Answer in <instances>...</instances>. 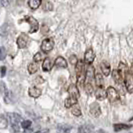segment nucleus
<instances>
[{
  "instance_id": "obj_1",
  "label": "nucleus",
  "mask_w": 133,
  "mask_h": 133,
  "mask_svg": "<svg viewBox=\"0 0 133 133\" xmlns=\"http://www.w3.org/2000/svg\"><path fill=\"white\" fill-rule=\"evenodd\" d=\"M7 120H9V122H10V124L14 130H18L19 123H22L21 116L16 113H8L7 114Z\"/></svg>"
},
{
  "instance_id": "obj_2",
  "label": "nucleus",
  "mask_w": 133,
  "mask_h": 133,
  "mask_svg": "<svg viewBox=\"0 0 133 133\" xmlns=\"http://www.w3.org/2000/svg\"><path fill=\"white\" fill-rule=\"evenodd\" d=\"M124 83L128 93H133V75L130 72V69L124 73Z\"/></svg>"
},
{
  "instance_id": "obj_3",
  "label": "nucleus",
  "mask_w": 133,
  "mask_h": 133,
  "mask_svg": "<svg viewBox=\"0 0 133 133\" xmlns=\"http://www.w3.org/2000/svg\"><path fill=\"white\" fill-rule=\"evenodd\" d=\"M24 20L27 21L29 23V25H30V30H29L30 33H34V32H36L39 29V23H38V21L35 19L34 17L27 15V16L24 17Z\"/></svg>"
},
{
  "instance_id": "obj_4",
  "label": "nucleus",
  "mask_w": 133,
  "mask_h": 133,
  "mask_svg": "<svg viewBox=\"0 0 133 133\" xmlns=\"http://www.w3.org/2000/svg\"><path fill=\"white\" fill-rule=\"evenodd\" d=\"M54 47V41L52 38H45L41 43V50L45 53L50 52Z\"/></svg>"
},
{
  "instance_id": "obj_5",
  "label": "nucleus",
  "mask_w": 133,
  "mask_h": 133,
  "mask_svg": "<svg viewBox=\"0 0 133 133\" xmlns=\"http://www.w3.org/2000/svg\"><path fill=\"white\" fill-rule=\"evenodd\" d=\"M106 92H107V98L109 99V101L111 103H113V102H115V101H117V100L119 99V95H118L116 89L114 87L109 86L107 88Z\"/></svg>"
},
{
  "instance_id": "obj_6",
  "label": "nucleus",
  "mask_w": 133,
  "mask_h": 133,
  "mask_svg": "<svg viewBox=\"0 0 133 133\" xmlns=\"http://www.w3.org/2000/svg\"><path fill=\"white\" fill-rule=\"evenodd\" d=\"M17 45L19 47L20 49H24L26 48L27 45H28V42H29V37L27 36L26 34H20L17 38Z\"/></svg>"
},
{
  "instance_id": "obj_7",
  "label": "nucleus",
  "mask_w": 133,
  "mask_h": 133,
  "mask_svg": "<svg viewBox=\"0 0 133 133\" xmlns=\"http://www.w3.org/2000/svg\"><path fill=\"white\" fill-rule=\"evenodd\" d=\"M95 59V54H94V51L92 48H88L86 51H85V54H84V61L87 65H91L92 62Z\"/></svg>"
},
{
  "instance_id": "obj_8",
  "label": "nucleus",
  "mask_w": 133,
  "mask_h": 133,
  "mask_svg": "<svg viewBox=\"0 0 133 133\" xmlns=\"http://www.w3.org/2000/svg\"><path fill=\"white\" fill-rule=\"evenodd\" d=\"M89 113L91 114L93 117H98L101 114V108H100V105L97 102H93V103L90 104V106H89Z\"/></svg>"
},
{
  "instance_id": "obj_9",
  "label": "nucleus",
  "mask_w": 133,
  "mask_h": 133,
  "mask_svg": "<svg viewBox=\"0 0 133 133\" xmlns=\"http://www.w3.org/2000/svg\"><path fill=\"white\" fill-rule=\"evenodd\" d=\"M95 71L92 65H87L86 67V82L92 83L93 80H95Z\"/></svg>"
},
{
  "instance_id": "obj_10",
  "label": "nucleus",
  "mask_w": 133,
  "mask_h": 133,
  "mask_svg": "<svg viewBox=\"0 0 133 133\" xmlns=\"http://www.w3.org/2000/svg\"><path fill=\"white\" fill-rule=\"evenodd\" d=\"M112 78L117 84H122L123 81H124V76L118 69H114L112 71Z\"/></svg>"
},
{
  "instance_id": "obj_11",
  "label": "nucleus",
  "mask_w": 133,
  "mask_h": 133,
  "mask_svg": "<svg viewBox=\"0 0 133 133\" xmlns=\"http://www.w3.org/2000/svg\"><path fill=\"white\" fill-rule=\"evenodd\" d=\"M68 94H69L70 97H74V98L78 99L80 97V92H79V89H78L77 85L71 84V85L69 86V88H68Z\"/></svg>"
},
{
  "instance_id": "obj_12",
  "label": "nucleus",
  "mask_w": 133,
  "mask_h": 133,
  "mask_svg": "<svg viewBox=\"0 0 133 133\" xmlns=\"http://www.w3.org/2000/svg\"><path fill=\"white\" fill-rule=\"evenodd\" d=\"M100 68H101V71H102V74L104 76H108L111 70H110V64L107 62V61H102L100 63Z\"/></svg>"
},
{
  "instance_id": "obj_13",
  "label": "nucleus",
  "mask_w": 133,
  "mask_h": 133,
  "mask_svg": "<svg viewBox=\"0 0 133 133\" xmlns=\"http://www.w3.org/2000/svg\"><path fill=\"white\" fill-rule=\"evenodd\" d=\"M28 94L30 97H33V98H38L40 95H41V89L37 88L36 86H32L28 89Z\"/></svg>"
},
{
  "instance_id": "obj_14",
  "label": "nucleus",
  "mask_w": 133,
  "mask_h": 133,
  "mask_svg": "<svg viewBox=\"0 0 133 133\" xmlns=\"http://www.w3.org/2000/svg\"><path fill=\"white\" fill-rule=\"evenodd\" d=\"M95 97L98 100H104L107 98V92L104 88H96L95 91Z\"/></svg>"
},
{
  "instance_id": "obj_15",
  "label": "nucleus",
  "mask_w": 133,
  "mask_h": 133,
  "mask_svg": "<svg viewBox=\"0 0 133 133\" xmlns=\"http://www.w3.org/2000/svg\"><path fill=\"white\" fill-rule=\"evenodd\" d=\"M55 66L59 67V68H67L68 64H67V61L64 57L62 56H58L56 59H55Z\"/></svg>"
},
{
  "instance_id": "obj_16",
  "label": "nucleus",
  "mask_w": 133,
  "mask_h": 133,
  "mask_svg": "<svg viewBox=\"0 0 133 133\" xmlns=\"http://www.w3.org/2000/svg\"><path fill=\"white\" fill-rule=\"evenodd\" d=\"M77 100L76 98H74V97H68L65 99L64 101V106L66 107V108H72L73 106H75L76 104H77Z\"/></svg>"
},
{
  "instance_id": "obj_17",
  "label": "nucleus",
  "mask_w": 133,
  "mask_h": 133,
  "mask_svg": "<svg viewBox=\"0 0 133 133\" xmlns=\"http://www.w3.org/2000/svg\"><path fill=\"white\" fill-rule=\"evenodd\" d=\"M52 66H53V64H52V61L50 58H48L46 57L44 61H43V64H42V69L44 70V71H50L51 69H52Z\"/></svg>"
},
{
  "instance_id": "obj_18",
  "label": "nucleus",
  "mask_w": 133,
  "mask_h": 133,
  "mask_svg": "<svg viewBox=\"0 0 133 133\" xmlns=\"http://www.w3.org/2000/svg\"><path fill=\"white\" fill-rule=\"evenodd\" d=\"M71 126L68 124H59L57 126V131L58 133H70L71 131Z\"/></svg>"
},
{
  "instance_id": "obj_19",
  "label": "nucleus",
  "mask_w": 133,
  "mask_h": 133,
  "mask_svg": "<svg viewBox=\"0 0 133 133\" xmlns=\"http://www.w3.org/2000/svg\"><path fill=\"white\" fill-rule=\"evenodd\" d=\"M95 83H96L97 88H104V80H103L102 74H96V76H95Z\"/></svg>"
},
{
  "instance_id": "obj_20",
  "label": "nucleus",
  "mask_w": 133,
  "mask_h": 133,
  "mask_svg": "<svg viewBox=\"0 0 133 133\" xmlns=\"http://www.w3.org/2000/svg\"><path fill=\"white\" fill-rule=\"evenodd\" d=\"M93 129V126L92 125H88V124H85V125H82L78 128V131L77 133H91Z\"/></svg>"
},
{
  "instance_id": "obj_21",
  "label": "nucleus",
  "mask_w": 133,
  "mask_h": 133,
  "mask_svg": "<svg viewBox=\"0 0 133 133\" xmlns=\"http://www.w3.org/2000/svg\"><path fill=\"white\" fill-rule=\"evenodd\" d=\"M114 130L117 132V131H121V130H127V129H130L131 128V125L130 124H114Z\"/></svg>"
},
{
  "instance_id": "obj_22",
  "label": "nucleus",
  "mask_w": 133,
  "mask_h": 133,
  "mask_svg": "<svg viewBox=\"0 0 133 133\" xmlns=\"http://www.w3.org/2000/svg\"><path fill=\"white\" fill-rule=\"evenodd\" d=\"M41 5V1L40 0H29L28 1V6L30 7L32 10L37 9Z\"/></svg>"
},
{
  "instance_id": "obj_23",
  "label": "nucleus",
  "mask_w": 133,
  "mask_h": 133,
  "mask_svg": "<svg viewBox=\"0 0 133 133\" xmlns=\"http://www.w3.org/2000/svg\"><path fill=\"white\" fill-rule=\"evenodd\" d=\"M84 89H85V92L88 95H91L93 93L94 88H93V84L90 83V82H85V85H84Z\"/></svg>"
},
{
  "instance_id": "obj_24",
  "label": "nucleus",
  "mask_w": 133,
  "mask_h": 133,
  "mask_svg": "<svg viewBox=\"0 0 133 133\" xmlns=\"http://www.w3.org/2000/svg\"><path fill=\"white\" fill-rule=\"evenodd\" d=\"M72 114H73L74 116H80L81 115V109H80V107L78 104H76L75 106L72 107Z\"/></svg>"
},
{
  "instance_id": "obj_25",
  "label": "nucleus",
  "mask_w": 133,
  "mask_h": 133,
  "mask_svg": "<svg viewBox=\"0 0 133 133\" xmlns=\"http://www.w3.org/2000/svg\"><path fill=\"white\" fill-rule=\"evenodd\" d=\"M28 71L30 74H34L37 71V65L35 63H29L28 64Z\"/></svg>"
},
{
  "instance_id": "obj_26",
  "label": "nucleus",
  "mask_w": 133,
  "mask_h": 133,
  "mask_svg": "<svg viewBox=\"0 0 133 133\" xmlns=\"http://www.w3.org/2000/svg\"><path fill=\"white\" fill-rule=\"evenodd\" d=\"M7 125H8V120L5 119L4 115H2V116H1V120H0V127H1L2 129H4V128L7 127Z\"/></svg>"
},
{
  "instance_id": "obj_27",
  "label": "nucleus",
  "mask_w": 133,
  "mask_h": 133,
  "mask_svg": "<svg viewBox=\"0 0 133 133\" xmlns=\"http://www.w3.org/2000/svg\"><path fill=\"white\" fill-rule=\"evenodd\" d=\"M31 125H32V122L30 120H23L22 123H21V126H22V128H24V129H28Z\"/></svg>"
},
{
  "instance_id": "obj_28",
  "label": "nucleus",
  "mask_w": 133,
  "mask_h": 133,
  "mask_svg": "<svg viewBox=\"0 0 133 133\" xmlns=\"http://www.w3.org/2000/svg\"><path fill=\"white\" fill-rule=\"evenodd\" d=\"M42 59H43V54L40 53V52H37V53L34 55V57H33L34 62H40Z\"/></svg>"
},
{
  "instance_id": "obj_29",
  "label": "nucleus",
  "mask_w": 133,
  "mask_h": 133,
  "mask_svg": "<svg viewBox=\"0 0 133 133\" xmlns=\"http://www.w3.org/2000/svg\"><path fill=\"white\" fill-rule=\"evenodd\" d=\"M53 9V5H52V3L51 2H49V1H46L45 3H44V10L47 11V10H52Z\"/></svg>"
},
{
  "instance_id": "obj_30",
  "label": "nucleus",
  "mask_w": 133,
  "mask_h": 133,
  "mask_svg": "<svg viewBox=\"0 0 133 133\" xmlns=\"http://www.w3.org/2000/svg\"><path fill=\"white\" fill-rule=\"evenodd\" d=\"M69 61H70V63H71V64H73V65H77V63H78V61H79V60L77 59V57H76L75 55H71V56H70V58H69Z\"/></svg>"
},
{
  "instance_id": "obj_31",
  "label": "nucleus",
  "mask_w": 133,
  "mask_h": 133,
  "mask_svg": "<svg viewBox=\"0 0 133 133\" xmlns=\"http://www.w3.org/2000/svg\"><path fill=\"white\" fill-rule=\"evenodd\" d=\"M35 84H41V83H43L44 82V79L42 78V77H40V76H38V77H36V79H35Z\"/></svg>"
},
{
  "instance_id": "obj_32",
  "label": "nucleus",
  "mask_w": 133,
  "mask_h": 133,
  "mask_svg": "<svg viewBox=\"0 0 133 133\" xmlns=\"http://www.w3.org/2000/svg\"><path fill=\"white\" fill-rule=\"evenodd\" d=\"M5 73H6V67L2 66L1 67V77H4V76H5Z\"/></svg>"
},
{
  "instance_id": "obj_33",
  "label": "nucleus",
  "mask_w": 133,
  "mask_h": 133,
  "mask_svg": "<svg viewBox=\"0 0 133 133\" xmlns=\"http://www.w3.org/2000/svg\"><path fill=\"white\" fill-rule=\"evenodd\" d=\"M4 58H5V48L1 47V59L3 60Z\"/></svg>"
},
{
  "instance_id": "obj_34",
  "label": "nucleus",
  "mask_w": 133,
  "mask_h": 133,
  "mask_svg": "<svg viewBox=\"0 0 133 133\" xmlns=\"http://www.w3.org/2000/svg\"><path fill=\"white\" fill-rule=\"evenodd\" d=\"M49 132V130H47V129H44V130H40L38 133H48Z\"/></svg>"
},
{
  "instance_id": "obj_35",
  "label": "nucleus",
  "mask_w": 133,
  "mask_h": 133,
  "mask_svg": "<svg viewBox=\"0 0 133 133\" xmlns=\"http://www.w3.org/2000/svg\"><path fill=\"white\" fill-rule=\"evenodd\" d=\"M130 72H131L133 75V62H132V64H131V67H130Z\"/></svg>"
},
{
  "instance_id": "obj_36",
  "label": "nucleus",
  "mask_w": 133,
  "mask_h": 133,
  "mask_svg": "<svg viewBox=\"0 0 133 133\" xmlns=\"http://www.w3.org/2000/svg\"><path fill=\"white\" fill-rule=\"evenodd\" d=\"M130 120H133V116L131 117V118H130Z\"/></svg>"
},
{
  "instance_id": "obj_37",
  "label": "nucleus",
  "mask_w": 133,
  "mask_h": 133,
  "mask_svg": "<svg viewBox=\"0 0 133 133\" xmlns=\"http://www.w3.org/2000/svg\"><path fill=\"white\" fill-rule=\"evenodd\" d=\"M99 133H104V132H102V131H100V132Z\"/></svg>"
}]
</instances>
